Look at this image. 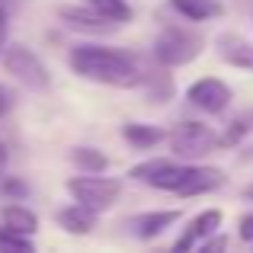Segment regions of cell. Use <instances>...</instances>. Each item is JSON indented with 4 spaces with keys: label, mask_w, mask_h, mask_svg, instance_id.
Wrapping results in <instances>:
<instances>
[{
    "label": "cell",
    "mask_w": 253,
    "mask_h": 253,
    "mask_svg": "<svg viewBox=\"0 0 253 253\" xmlns=\"http://www.w3.org/2000/svg\"><path fill=\"white\" fill-rule=\"evenodd\" d=\"M58 19H61L68 29L86 32V36H109V32H116L119 26H122L119 19H112L109 13L96 10L93 3H86V6H61V10H58Z\"/></svg>",
    "instance_id": "52a82bcc"
},
{
    "label": "cell",
    "mask_w": 253,
    "mask_h": 253,
    "mask_svg": "<svg viewBox=\"0 0 253 253\" xmlns=\"http://www.w3.org/2000/svg\"><path fill=\"white\" fill-rule=\"evenodd\" d=\"M241 237H244V241H253V215L241 218Z\"/></svg>",
    "instance_id": "603a6c76"
},
{
    "label": "cell",
    "mask_w": 253,
    "mask_h": 253,
    "mask_svg": "<svg viewBox=\"0 0 253 253\" xmlns=\"http://www.w3.org/2000/svg\"><path fill=\"white\" fill-rule=\"evenodd\" d=\"M71 161H74L84 173H103L106 167H109L106 154L96 151V148H74V151H71Z\"/></svg>",
    "instance_id": "e0dca14e"
},
{
    "label": "cell",
    "mask_w": 253,
    "mask_h": 253,
    "mask_svg": "<svg viewBox=\"0 0 253 253\" xmlns=\"http://www.w3.org/2000/svg\"><path fill=\"white\" fill-rule=\"evenodd\" d=\"M3 192H6V196H26V186L19 183V179H6V183H3Z\"/></svg>",
    "instance_id": "44dd1931"
},
{
    "label": "cell",
    "mask_w": 253,
    "mask_h": 253,
    "mask_svg": "<svg viewBox=\"0 0 253 253\" xmlns=\"http://www.w3.org/2000/svg\"><path fill=\"white\" fill-rule=\"evenodd\" d=\"M96 215H99V211L86 209V205H81V202H74V205H68V209L58 211V224H61L68 234H90L93 224H96Z\"/></svg>",
    "instance_id": "4fadbf2b"
},
{
    "label": "cell",
    "mask_w": 253,
    "mask_h": 253,
    "mask_svg": "<svg viewBox=\"0 0 253 253\" xmlns=\"http://www.w3.org/2000/svg\"><path fill=\"white\" fill-rule=\"evenodd\" d=\"M179 221V211L176 209H161V211H144V215H135L128 221V231L141 241H151V237L164 234L170 224Z\"/></svg>",
    "instance_id": "8fae6325"
},
{
    "label": "cell",
    "mask_w": 253,
    "mask_h": 253,
    "mask_svg": "<svg viewBox=\"0 0 253 253\" xmlns=\"http://www.w3.org/2000/svg\"><path fill=\"white\" fill-rule=\"evenodd\" d=\"M0 3H6V0H0Z\"/></svg>",
    "instance_id": "4316f807"
},
{
    "label": "cell",
    "mask_w": 253,
    "mask_h": 253,
    "mask_svg": "<svg viewBox=\"0 0 253 253\" xmlns=\"http://www.w3.org/2000/svg\"><path fill=\"white\" fill-rule=\"evenodd\" d=\"M199 51H202V39L196 32L179 29V26H167L154 42V61L161 68H183V64L196 61Z\"/></svg>",
    "instance_id": "7a4b0ae2"
},
{
    "label": "cell",
    "mask_w": 253,
    "mask_h": 253,
    "mask_svg": "<svg viewBox=\"0 0 253 253\" xmlns=\"http://www.w3.org/2000/svg\"><path fill=\"white\" fill-rule=\"evenodd\" d=\"M215 48L218 58L231 68H241V71H253V42H247L244 36L237 32H221L215 39Z\"/></svg>",
    "instance_id": "30bf717a"
},
{
    "label": "cell",
    "mask_w": 253,
    "mask_h": 253,
    "mask_svg": "<svg viewBox=\"0 0 253 253\" xmlns=\"http://www.w3.org/2000/svg\"><path fill=\"white\" fill-rule=\"evenodd\" d=\"M186 99H189L196 109H202L205 116H218V112L228 109L231 103V86L218 77H202L186 90Z\"/></svg>",
    "instance_id": "ba28073f"
},
{
    "label": "cell",
    "mask_w": 253,
    "mask_h": 253,
    "mask_svg": "<svg viewBox=\"0 0 253 253\" xmlns=\"http://www.w3.org/2000/svg\"><path fill=\"white\" fill-rule=\"evenodd\" d=\"M6 48V3H0V51Z\"/></svg>",
    "instance_id": "7402d4cb"
},
{
    "label": "cell",
    "mask_w": 253,
    "mask_h": 253,
    "mask_svg": "<svg viewBox=\"0 0 253 253\" xmlns=\"http://www.w3.org/2000/svg\"><path fill=\"white\" fill-rule=\"evenodd\" d=\"M144 86H148V96H151V103H167V96H170V81H167V74L164 71H148V77H144Z\"/></svg>",
    "instance_id": "d6986e66"
},
{
    "label": "cell",
    "mask_w": 253,
    "mask_h": 253,
    "mask_svg": "<svg viewBox=\"0 0 253 253\" xmlns=\"http://www.w3.org/2000/svg\"><path fill=\"white\" fill-rule=\"evenodd\" d=\"M170 148L179 161H196V157H205L211 151L221 148V138L209 128V125L199 122H183L176 131L170 135Z\"/></svg>",
    "instance_id": "8992f818"
},
{
    "label": "cell",
    "mask_w": 253,
    "mask_h": 253,
    "mask_svg": "<svg viewBox=\"0 0 253 253\" xmlns=\"http://www.w3.org/2000/svg\"><path fill=\"white\" fill-rule=\"evenodd\" d=\"M3 71L13 81L23 84L26 90H48V84H51V74L45 71L42 58L32 48H26V45H6L3 48Z\"/></svg>",
    "instance_id": "277c9868"
},
{
    "label": "cell",
    "mask_w": 253,
    "mask_h": 253,
    "mask_svg": "<svg viewBox=\"0 0 253 253\" xmlns=\"http://www.w3.org/2000/svg\"><path fill=\"white\" fill-rule=\"evenodd\" d=\"M221 228V211L218 209H209V211H199L196 218H192L189 224H186V231L176 237V244H173V250H179V253H186V250H196V247H202L205 241H209L215 231Z\"/></svg>",
    "instance_id": "9c48e42d"
},
{
    "label": "cell",
    "mask_w": 253,
    "mask_h": 253,
    "mask_svg": "<svg viewBox=\"0 0 253 253\" xmlns=\"http://www.w3.org/2000/svg\"><path fill=\"white\" fill-rule=\"evenodd\" d=\"M224 186V173L218 167H192L189 176H186L183 189L176 192V196L189 199V196H202V192H215Z\"/></svg>",
    "instance_id": "7c38bea8"
},
{
    "label": "cell",
    "mask_w": 253,
    "mask_h": 253,
    "mask_svg": "<svg viewBox=\"0 0 253 253\" xmlns=\"http://www.w3.org/2000/svg\"><path fill=\"white\" fill-rule=\"evenodd\" d=\"M122 138L128 144H135L138 151H144V148H154L157 141H164L167 131L157 128V125H144V122H125L122 125Z\"/></svg>",
    "instance_id": "2e32d148"
},
{
    "label": "cell",
    "mask_w": 253,
    "mask_h": 253,
    "mask_svg": "<svg viewBox=\"0 0 253 253\" xmlns=\"http://www.w3.org/2000/svg\"><path fill=\"white\" fill-rule=\"evenodd\" d=\"M10 109H13V90L6 84H0V116H6Z\"/></svg>",
    "instance_id": "ffe728a7"
},
{
    "label": "cell",
    "mask_w": 253,
    "mask_h": 253,
    "mask_svg": "<svg viewBox=\"0 0 253 253\" xmlns=\"http://www.w3.org/2000/svg\"><path fill=\"white\" fill-rule=\"evenodd\" d=\"M0 250H6V253H32L36 250V244H32V237L29 234H19V231H13V228H0Z\"/></svg>",
    "instance_id": "ac0fdd59"
},
{
    "label": "cell",
    "mask_w": 253,
    "mask_h": 253,
    "mask_svg": "<svg viewBox=\"0 0 253 253\" xmlns=\"http://www.w3.org/2000/svg\"><path fill=\"white\" fill-rule=\"evenodd\" d=\"M224 244H228V241H224V237H211V241H205V244H202V247H199V250H205V253H209V250H221Z\"/></svg>",
    "instance_id": "cb8c5ba5"
},
{
    "label": "cell",
    "mask_w": 253,
    "mask_h": 253,
    "mask_svg": "<svg viewBox=\"0 0 253 253\" xmlns=\"http://www.w3.org/2000/svg\"><path fill=\"white\" fill-rule=\"evenodd\" d=\"M0 221H3L6 228L19 231V234H29V237L39 231V215L32 209H26V205H19V202L3 205V209H0Z\"/></svg>",
    "instance_id": "9a60e30c"
},
{
    "label": "cell",
    "mask_w": 253,
    "mask_h": 253,
    "mask_svg": "<svg viewBox=\"0 0 253 253\" xmlns=\"http://www.w3.org/2000/svg\"><path fill=\"white\" fill-rule=\"evenodd\" d=\"M3 167H6V148H3V141H0V173H3Z\"/></svg>",
    "instance_id": "d4e9b609"
},
{
    "label": "cell",
    "mask_w": 253,
    "mask_h": 253,
    "mask_svg": "<svg viewBox=\"0 0 253 253\" xmlns=\"http://www.w3.org/2000/svg\"><path fill=\"white\" fill-rule=\"evenodd\" d=\"M68 192L74 196V202L86 205L93 211H106L119 202L122 196V183L109 176H99V173H86V176H71L68 179Z\"/></svg>",
    "instance_id": "3957f363"
},
{
    "label": "cell",
    "mask_w": 253,
    "mask_h": 253,
    "mask_svg": "<svg viewBox=\"0 0 253 253\" xmlns=\"http://www.w3.org/2000/svg\"><path fill=\"white\" fill-rule=\"evenodd\" d=\"M241 196H244V199H250V202H253V183H250V186H244V192H241Z\"/></svg>",
    "instance_id": "484cf974"
},
{
    "label": "cell",
    "mask_w": 253,
    "mask_h": 253,
    "mask_svg": "<svg viewBox=\"0 0 253 253\" xmlns=\"http://www.w3.org/2000/svg\"><path fill=\"white\" fill-rule=\"evenodd\" d=\"M170 6L179 16L192 19V23H205V19H218L224 13L221 0H170Z\"/></svg>",
    "instance_id": "5bb4252c"
},
{
    "label": "cell",
    "mask_w": 253,
    "mask_h": 253,
    "mask_svg": "<svg viewBox=\"0 0 253 253\" xmlns=\"http://www.w3.org/2000/svg\"><path fill=\"white\" fill-rule=\"evenodd\" d=\"M71 71L84 81L103 84V86H116V90H135L144 86L148 71L141 68L135 55L119 48H106V45H77L68 58Z\"/></svg>",
    "instance_id": "6da1fadb"
},
{
    "label": "cell",
    "mask_w": 253,
    "mask_h": 253,
    "mask_svg": "<svg viewBox=\"0 0 253 253\" xmlns=\"http://www.w3.org/2000/svg\"><path fill=\"white\" fill-rule=\"evenodd\" d=\"M192 164H179L176 161H167V157H154V161H144L138 164V167L128 170L131 179H138V183H148L154 186V189H164V192H179L186 183V176H189Z\"/></svg>",
    "instance_id": "5b68a950"
}]
</instances>
